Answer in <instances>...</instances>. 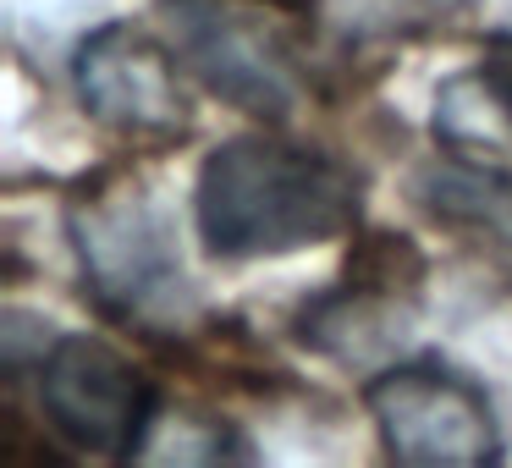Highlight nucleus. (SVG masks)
I'll return each instance as SVG.
<instances>
[{
    "label": "nucleus",
    "instance_id": "f257e3e1",
    "mask_svg": "<svg viewBox=\"0 0 512 468\" xmlns=\"http://www.w3.org/2000/svg\"><path fill=\"white\" fill-rule=\"evenodd\" d=\"M364 182L336 155L248 133L199 166V237L221 259H276L358 226Z\"/></svg>",
    "mask_w": 512,
    "mask_h": 468
},
{
    "label": "nucleus",
    "instance_id": "f03ea898",
    "mask_svg": "<svg viewBox=\"0 0 512 468\" xmlns=\"http://www.w3.org/2000/svg\"><path fill=\"white\" fill-rule=\"evenodd\" d=\"M67 232L94 303L127 325H171L188 314L177 232L138 177H100L72 199Z\"/></svg>",
    "mask_w": 512,
    "mask_h": 468
},
{
    "label": "nucleus",
    "instance_id": "7ed1b4c3",
    "mask_svg": "<svg viewBox=\"0 0 512 468\" xmlns=\"http://www.w3.org/2000/svg\"><path fill=\"white\" fill-rule=\"evenodd\" d=\"M39 413L50 435L89 457H138L155 430L160 391L127 353H116L100 336H56L34 358Z\"/></svg>",
    "mask_w": 512,
    "mask_h": 468
},
{
    "label": "nucleus",
    "instance_id": "20e7f679",
    "mask_svg": "<svg viewBox=\"0 0 512 468\" xmlns=\"http://www.w3.org/2000/svg\"><path fill=\"white\" fill-rule=\"evenodd\" d=\"M182 50H166L149 28L111 23L78 45L72 78L78 100L100 127L133 144H177L193 127V105L182 89Z\"/></svg>",
    "mask_w": 512,
    "mask_h": 468
},
{
    "label": "nucleus",
    "instance_id": "39448f33",
    "mask_svg": "<svg viewBox=\"0 0 512 468\" xmlns=\"http://www.w3.org/2000/svg\"><path fill=\"white\" fill-rule=\"evenodd\" d=\"M369 413L397 463L413 468H479L501 452L496 419L479 386L441 364H402L369 380Z\"/></svg>",
    "mask_w": 512,
    "mask_h": 468
},
{
    "label": "nucleus",
    "instance_id": "423d86ee",
    "mask_svg": "<svg viewBox=\"0 0 512 468\" xmlns=\"http://www.w3.org/2000/svg\"><path fill=\"white\" fill-rule=\"evenodd\" d=\"M419 281H424L419 248L397 232H375L353 248L342 287L303 303L298 336L331 358L375 353V347H386L402 331L408 309L419 303Z\"/></svg>",
    "mask_w": 512,
    "mask_h": 468
},
{
    "label": "nucleus",
    "instance_id": "0eeeda50",
    "mask_svg": "<svg viewBox=\"0 0 512 468\" xmlns=\"http://www.w3.org/2000/svg\"><path fill=\"white\" fill-rule=\"evenodd\" d=\"M419 204L441 226L512 254V171L474 160H435L419 177Z\"/></svg>",
    "mask_w": 512,
    "mask_h": 468
},
{
    "label": "nucleus",
    "instance_id": "6e6552de",
    "mask_svg": "<svg viewBox=\"0 0 512 468\" xmlns=\"http://www.w3.org/2000/svg\"><path fill=\"white\" fill-rule=\"evenodd\" d=\"M468 0H320L347 34H424L463 12Z\"/></svg>",
    "mask_w": 512,
    "mask_h": 468
},
{
    "label": "nucleus",
    "instance_id": "1a4fd4ad",
    "mask_svg": "<svg viewBox=\"0 0 512 468\" xmlns=\"http://www.w3.org/2000/svg\"><path fill=\"white\" fill-rule=\"evenodd\" d=\"M479 89H485V100L512 122V34L490 39L485 61H479Z\"/></svg>",
    "mask_w": 512,
    "mask_h": 468
}]
</instances>
